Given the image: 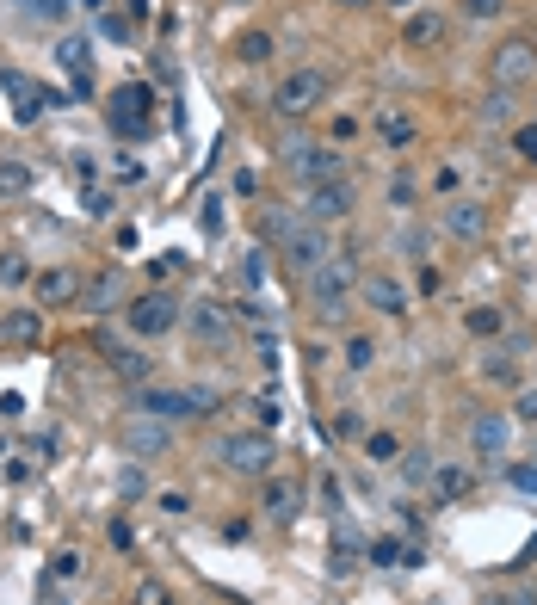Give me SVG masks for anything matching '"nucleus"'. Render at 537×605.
Returning <instances> with one entry per match:
<instances>
[{"label": "nucleus", "instance_id": "49530a36", "mask_svg": "<svg viewBox=\"0 0 537 605\" xmlns=\"http://www.w3.org/2000/svg\"><path fill=\"white\" fill-rule=\"evenodd\" d=\"M420 297H439V266H420Z\"/></svg>", "mask_w": 537, "mask_h": 605}, {"label": "nucleus", "instance_id": "4c0bfd02", "mask_svg": "<svg viewBox=\"0 0 537 605\" xmlns=\"http://www.w3.org/2000/svg\"><path fill=\"white\" fill-rule=\"evenodd\" d=\"M31 19H44V25H62V19H68V0H31Z\"/></svg>", "mask_w": 537, "mask_h": 605}, {"label": "nucleus", "instance_id": "a878e982", "mask_svg": "<svg viewBox=\"0 0 537 605\" xmlns=\"http://www.w3.org/2000/svg\"><path fill=\"white\" fill-rule=\"evenodd\" d=\"M402 439L396 433H365V457H371V464H402Z\"/></svg>", "mask_w": 537, "mask_h": 605}, {"label": "nucleus", "instance_id": "f704fd0d", "mask_svg": "<svg viewBox=\"0 0 537 605\" xmlns=\"http://www.w3.org/2000/svg\"><path fill=\"white\" fill-rule=\"evenodd\" d=\"M118 494H124V501H136V494H149V476H142L136 464H130V470H118Z\"/></svg>", "mask_w": 537, "mask_h": 605}, {"label": "nucleus", "instance_id": "1a4fd4ad", "mask_svg": "<svg viewBox=\"0 0 537 605\" xmlns=\"http://www.w3.org/2000/svg\"><path fill=\"white\" fill-rule=\"evenodd\" d=\"M358 210V192H352V180H328V186H309V198H303V217L309 223H346Z\"/></svg>", "mask_w": 537, "mask_h": 605}, {"label": "nucleus", "instance_id": "3c124183", "mask_svg": "<svg viewBox=\"0 0 537 605\" xmlns=\"http://www.w3.org/2000/svg\"><path fill=\"white\" fill-rule=\"evenodd\" d=\"M334 7H352L358 13V7H377V0H334Z\"/></svg>", "mask_w": 537, "mask_h": 605}, {"label": "nucleus", "instance_id": "473e14b6", "mask_svg": "<svg viewBox=\"0 0 537 605\" xmlns=\"http://www.w3.org/2000/svg\"><path fill=\"white\" fill-rule=\"evenodd\" d=\"M402 476H408V482H433V457H420V451H402Z\"/></svg>", "mask_w": 537, "mask_h": 605}, {"label": "nucleus", "instance_id": "bb28decb", "mask_svg": "<svg viewBox=\"0 0 537 605\" xmlns=\"http://www.w3.org/2000/svg\"><path fill=\"white\" fill-rule=\"evenodd\" d=\"M31 192V167L25 161H0V198H25Z\"/></svg>", "mask_w": 537, "mask_h": 605}, {"label": "nucleus", "instance_id": "f8f14e48", "mask_svg": "<svg viewBox=\"0 0 537 605\" xmlns=\"http://www.w3.org/2000/svg\"><path fill=\"white\" fill-rule=\"evenodd\" d=\"M149 105H155V93L142 87V81H130V87H118L112 93V124H118V136H149Z\"/></svg>", "mask_w": 537, "mask_h": 605}, {"label": "nucleus", "instance_id": "de8ad7c7", "mask_svg": "<svg viewBox=\"0 0 537 605\" xmlns=\"http://www.w3.org/2000/svg\"><path fill=\"white\" fill-rule=\"evenodd\" d=\"M519 420H537V389H525V396H519Z\"/></svg>", "mask_w": 537, "mask_h": 605}, {"label": "nucleus", "instance_id": "6ab92c4d", "mask_svg": "<svg viewBox=\"0 0 537 605\" xmlns=\"http://www.w3.org/2000/svg\"><path fill=\"white\" fill-rule=\"evenodd\" d=\"M0 340H13V346H38L44 340V309L38 303H19L0 315Z\"/></svg>", "mask_w": 537, "mask_h": 605}, {"label": "nucleus", "instance_id": "c9c22d12", "mask_svg": "<svg viewBox=\"0 0 537 605\" xmlns=\"http://www.w3.org/2000/svg\"><path fill=\"white\" fill-rule=\"evenodd\" d=\"M130 605H173V593H167L161 581H142V587L130 593Z\"/></svg>", "mask_w": 537, "mask_h": 605}, {"label": "nucleus", "instance_id": "ddd939ff", "mask_svg": "<svg viewBox=\"0 0 537 605\" xmlns=\"http://www.w3.org/2000/svg\"><path fill=\"white\" fill-rule=\"evenodd\" d=\"M87 278L75 266H44L38 278H31V297H38V309H62V303H81Z\"/></svg>", "mask_w": 537, "mask_h": 605}, {"label": "nucleus", "instance_id": "864d4df0", "mask_svg": "<svg viewBox=\"0 0 537 605\" xmlns=\"http://www.w3.org/2000/svg\"><path fill=\"white\" fill-rule=\"evenodd\" d=\"M383 7H402V13H414V0H383Z\"/></svg>", "mask_w": 537, "mask_h": 605}, {"label": "nucleus", "instance_id": "f03ea898", "mask_svg": "<svg viewBox=\"0 0 537 605\" xmlns=\"http://www.w3.org/2000/svg\"><path fill=\"white\" fill-rule=\"evenodd\" d=\"M217 464L229 476H272L278 470V445L266 433H223L217 439Z\"/></svg>", "mask_w": 537, "mask_h": 605}, {"label": "nucleus", "instance_id": "dca6fc26", "mask_svg": "<svg viewBox=\"0 0 537 605\" xmlns=\"http://www.w3.org/2000/svg\"><path fill=\"white\" fill-rule=\"evenodd\" d=\"M136 408L155 420H198L192 414V389H136Z\"/></svg>", "mask_w": 537, "mask_h": 605}, {"label": "nucleus", "instance_id": "72a5a7b5", "mask_svg": "<svg viewBox=\"0 0 537 605\" xmlns=\"http://www.w3.org/2000/svg\"><path fill=\"white\" fill-rule=\"evenodd\" d=\"M457 7H463V19H500L507 0H457Z\"/></svg>", "mask_w": 537, "mask_h": 605}, {"label": "nucleus", "instance_id": "2f4dec72", "mask_svg": "<svg viewBox=\"0 0 537 605\" xmlns=\"http://www.w3.org/2000/svg\"><path fill=\"white\" fill-rule=\"evenodd\" d=\"M334 439H358V445H365V420H358L352 408H340L334 414Z\"/></svg>", "mask_w": 537, "mask_h": 605}, {"label": "nucleus", "instance_id": "b1692460", "mask_svg": "<svg viewBox=\"0 0 537 605\" xmlns=\"http://www.w3.org/2000/svg\"><path fill=\"white\" fill-rule=\"evenodd\" d=\"M272 50H278V38H272V31H241V38H235V56L247 62V68H260V62H272Z\"/></svg>", "mask_w": 537, "mask_h": 605}, {"label": "nucleus", "instance_id": "79ce46f5", "mask_svg": "<svg viewBox=\"0 0 537 605\" xmlns=\"http://www.w3.org/2000/svg\"><path fill=\"white\" fill-rule=\"evenodd\" d=\"M519 494H537V464H513V476H507Z\"/></svg>", "mask_w": 537, "mask_h": 605}, {"label": "nucleus", "instance_id": "5fc2aeb1", "mask_svg": "<svg viewBox=\"0 0 537 605\" xmlns=\"http://www.w3.org/2000/svg\"><path fill=\"white\" fill-rule=\"evenodd\" d=\"M513 605H537V593H513Z\"/></svg>", "mask_w": 537, "mask_h": 605}, {"label": "nucleus", "instance_id": "4be33fe9", "mask_svg": "<svg viewBox=\"0 0 537 605\" xmlns=\"http://www.w3.org/2000/svg\"><path fill=\"white\" fill-rule=\"evenodd\" d=\"M371 124H377V136L389 142V149H414V136H420V124L402 112V105H383V112H377Z\"/></svg>", "mask_w": 537, "mask_h": 605}, {"label": "nucleus", "instance_id": "7c9ffc66", "mask_svg": "<svg viewBox=\"0 0 537 605\" xmlns=\"http://www.w3.org/2000/svg\"><path fill=\"white\" fill-rule=\"evenodd\" d=\"M31 278H38V272H31L19 254H0V284H31Z\"/></svg>", "mask_w": 537, "mask_h": 605}, {"label": "nucleus", "instance_id": "603ef678", "mask_svg": "<svg viewBox=\"0 0 537 605\" xmlns=\"http://www.w3.org/2000/svg\"><path fill=\"white\" fill-rule=\"evenodd\" d=\"M482 605H513V593H494V599H482Z\"/></svg>", "mask_w": 537, "mask_h": 605}, {"label": "nucleus", "instance_id": "c85d7f7f", "mask_svg": "<svg viewBox=\"0 0 537 605\" xmlns=\"http://www.w3.org/2000/svg\"><path fill=\"white\" fill-rule=\"evenodd\" d=\"M476 112H482V124H507V118H513V99H507V87L482 93V105H476Z\"/></svg>", "mask_w": 537, "mask_h": 605}, {"label": "nucleus", "instance_id": "6e6d98bb", "mask_svg": "<svg viewBox=\"0 0 537 605\" xmlns=\"http://www.w3.org/2000/svg\"><path fill=\"white\" fill-rule=\"evenodd\" d=\"M531 44H537V38H531Z\"/></svg>", "mask_w": 537, "mask_h": 605}, {"label": "nucleus", "instance_id": "f257e3e1", "mask_svg": "<svg viewBox=\"0 0 537 605\" xmlns=\"http://www.w3.org/2000/svg\"><path fill=\"white\" fill-rule=\"evenodd\" d=\"M358 278H365V272H358L352 254H328V260L303 278L309 284V309L321 315V322H340V315L358 303Z\"/></svg>", "mask_w": 537, "mask_h": 605}, {"label": "nucleus", "instance_id": "2eb2a0df", "mask_svg": "<svg viewBox=\"0 0 537 605\" xmlns=\"http://www.w3.org/2000/svg\"><path fill=\"white\" fill-rule=\"evenodd\" d=\"M445 31H451V25H445L439 7H414V13L402 19V44H408V50H439Z\"/></svg>", "mask_w": 537, "mask_h": 605}, {"label": "nucleus", "instance_id": "412c9836", "mask_svg": "<svg viewBox=\"0 0 537 605\" xmlns=\"http://www.w3.org/2000/svg\"><path fill=\"white\" fill-rule=\"evenodd\" d=\"M99 346H105V359H112V371H118L124 383H149V371H155L149 352H130L118 334H99Z\"/></svg>", "mask_w": 537, "mask_h": 605}, {"label": "nucleus", "instance_id": "20e7f679", "mask_svg": "<svg viewBox=\"0 0 537 605\" xmlns=\"http://www.w3.org/2000/svg\"><path fill=\"white\" fill-rule=\"evenodd\" d=\"M315 105H328V75H321V68H291V75L272 87V112L278 118H309Z\"/></svg>", "mask_w": 537, "mask_h": 605}, {"label": "nucleus", "instance_id": "4468645a", "mask_svg": "<svg viewBox=\"0 0 537 605\" xmlns=\"http://www.w3.org/2000/svg\"><path fill=\"white\" fill-rule=\"evenodd\" d=\"M186 322H192V340H204V346H229V340H235L229 309H223V303H210V297H198V303L186 309Z\"/></svg>", "mask_w": 537, "mask_h": 605}, {"label": "nucleus", "instance_id": "0eeeda50", "mask_svg": "<svg viewBox=\"0 0 537 605\" xmlns=\"http://www.w3.org/2000/svg\"><path fill=\"white\" fill-rule=\"evenodd\" d=\"M118 445L136 457V464H149V457L173 451V426L155 420V414H130V420H124V433H118Z\"/></svg>", "mask_w": 537, "mask_h": 605}, {"label": "nucleus", "instance_id": "a19ab883", "mask_svg": "<svg viewBox=\"0 0 537 605\" xmlns=\"http://www.w3.org/2000/svg\"><path fill=\"white\" fill-rule=\"evenodd\" d=\"M112 210H118V198H112V192H87V217H99V223H105Z\"/></svg>", "mask_w": 537, "mask_h": 605}, {"label": "nucleus", "instance_id": "e433bc0d", "mask_svg": "<svg viewBox=\"0 0 537 605\" xmlns=\"http://www.w3.org/2000/svg\"><path fill=\"white\" fill-rule=\"evenodd\" d=\"M99 31H105L112 44H130V38H136V31H130V19H118V13H99Z\"/></svg>", "mask_w": 537, "mask_h": 605}, {"label": "nucleus", "instance_id": "58836bf2", "mask_svg": "<svg viewBox=\"0 0 537 605\" xmlns=\"http://www.w3.org/2000/svg\"><path fill=\"white\" fill-rule=\"evenodd\" d=\"M389 204H396V210L414 204V180H408V173H396V180H389Z\"/></svg>", "mask_w": 537, "mask_h": 605}, {"label": "nucleus", "instance_id": "cd10ccee", "mask_svg": "<svg viewBox=\"0 0 537 605\" xmlns=\"http://www.w3.org/2000/svg\"><path fill=\"white\" fill-rule=\"evenodd\" d=\"M377 365V340L371 334H352L346 340V371H371Z\"/></svg>", "mask_w": 537, "mask_h": 605}, {"label": "nucleus", "instance_id": "5701e85b", "mask_svg": "<svg viewBox=\"0 0 537 605\" xmlns=\"http://www.w3.org/2000/svg\"><path fill=\"white\" fill-rule=\"evenodd\" d=\"M303 513V488L297 482H266V519H297Z\"/></svg>", "mask_w": 537, "mask_h": 605}, {"label": "nucleus", "instance_id": "9d476101", "mask_svg": "<svg viewBox=\"0 0 537 605\" xmlns=\"http://www.w3.org/2000/svg\"><path fill=\"white\" fill-rule=\"evenodd\" d=\"M439 229H445L451 241H482V235H488V204L451 192V198L439 204Z\"/></svg>", "mask_w": 537, "mask_h": 605}, {"label": "nucleus", "instance_id": "7ed1b4c3", "mask_svg": "<svg viewBox=\"0 0 537 605\" xmlns=\"http://www.w3.org/2000/svg\"><path fill=\"white\" fill-rule=\"evenodd\" d=\"M179 322H186V309H179V297H167V291H142V297L124 303V328H130L136 340H161V334H173Z\"/></svg>", "mask_w": 537, "mask_h": 605}, {"label": "nucleus", "instance_id": "f3484780", "mask_svg": "<svg viewBox=\"0 0 537 605\" xmlns=\"http://www.w3.org/2000/svg\"><path fill=\"white\" fill-rule=\"evenodd\" d=\"M81 303H87L93 315H112V309H124V272H118V266L93 272V278H87V291H81Z\"/></svg>", "mask_w": 537, "mask_h": 605}, {"label": "nucleus", "instance_id": "c756f323", "mask_svg": "<svg viewBox=\"0 0 537 605\" xmlns=\"http://www.w3.org/2000/svg\"><path fill=\"white\" fill-rule=\"evenodd\" d=\"M513 155L519 161H537V118L531 124H513Z\"/></svg>", "mask_w": 537, "mask_h": 605}, {"label": "nucleus", "instance_id": "c03bdc74", "mask_svg": "<svg viewBox=\"0 0 537 605\" xmlns=\"http://www.w3.org/2000/svg\"><path fill=\"white\" fill-rule=\"evenodd\" d=\"M62 62H68V68H87V44L68 38V44H62Z\"/></svg>", "mask_w": 537, "mask_h": 605}, {"label": "nucleus", "instance_id": "aec40b11", "mask_svg": "<svg viewBox=\"0 0 537 605\" xmlns=\"http://www.w3.org/2000/svg\"><path fill=\"white\" fill-rule=\"evenodd\" d=\"M433 501L439 507H457V501H470V488H476V470H463V464H433Z\"/></svg>", "mask_w": 537, "mask_h": 605}, {"label": "nucleus", "instance_id": "a18cd8bd", "mask_svg": "<svg viewBox=\"0 0 537 605\" xmlns=\"http://www.w3.org/2000/svg\"><path fill=\"white\" fill-rule=\"evenodd\" d=\"M186 507H192V501H186V494H179V488H167V494H161V513H173V519H179Z\"/></svg>", "mask_w": 537, "mask_h": 605}, {"label": "nucleus", "instance_id": "9b49d317", "mask_svg": "<svg viewBox=\"0 0 537 605\" xmlns=\"http://www.w3.org/2000/svg\"><path fill=\"white\" fill-rule=\"evenodd\" d=\"M488 81L494 87H519V81H537V44L531 38H507L488 62Z\"/></svg>", "mask_w": 537, "mask_h": 605}, {"label": "nucleus", "instance_id": "09e8293b", "mask_svg": "<svg viewBox=\"0 0 537 605\" xmlns=\"http://www.w3.org/2000/svg\"><path fill=\"white\" fill-rule=\"evenodd\" d=\"M124 13H130V19L142 25V19H149V0H124Z\"/></svg>", "mask_w": 537, "mask_h": 605}, {"label": "nucleus", "instance_id": "423d86ee", "mask_svg": "<svg viewBox=\"0 0 537 605\" xmlns=\"http://www.w3.org/2000/svg\"><path fill=\"white\" fill-rule=\"evenodd\" d=\"M284 167H291V180L309 192V186H328V180H346L340 173V155L334 149H321V142H291L284 149Z\"/></svg>", "mask_w": 537, "mask_h": 605}, {"label": "nucleus", "instance_id": "a211bd4d", "mask_svg": "<svg viewBox=\"0 0 537 605\" xmlns=\"http://www.w3.org/2000/svg\"><path fill=\"white\" fill-rule=\"evenodd\" d=\"M507 445H513V420H507V414H476V426H470V451H482V457H507Z\"/></svg>", "mask_w": 537, "mask_h": 605}, {"label": "nucleus", "instance_id": "8fccbe9b", "mask_svg": "<svg viewBox=\"0 0 537 605\" xmlns=\"http://www.w3.org/2000/svg\"><path fill=\"white\" fill-rule=\"evenodd\" d=\"M81 7H87L93 19H99V13H112V7H105V0H81Z\"/></svg>", "mask_w": 537, "mask_h": 605}, {"label": "nucleus", "instance_id": "37998d69", "mask_svg": "<svg viewBox=\"0 0 537 605\" xmlns=\"http://www.w3.org/2000/svg\"><path fill=\"white\" fill-rule=\"evenodd\" d=\"M371 562H402V544H396V538H377V544H371Z\"/></svg>", "mask_w": 537, "mask_h": 605}, {"label": "nucleus", "instance_id": "ea45409f", "mask_svg": "<svg viewBox=\"0 0 537 605\" xmlns=\"http://www.w3.org/2000/svg\"><path fill=\"white\" fill-rule=\"evenodd\" d=\"M482 377H494V383H513V377H519V365H513V359H482Z\"/></svg>", "mask_w": 537, "mask_h": 605}, {"label": "nucleus", "instance_id": "6e6552de", "mask_svg": "<svg viewBox=\"0 0 537 605\" xmlns=\"http://www.w3.org/2000/svg\"><path fill=\"white\" fill-rule=\"evenodd\" d=\"M358 303L377 309V315H389V322H402V315L414 309L408 284H402V278H389V272H365V278H358Z\"/></svg>", "mask_w": 537, "mask_h": 605}, {"label": "nucleus", "instance_id": "39448f33", "mask_svg": "<svg viewBox=\"0 0 537 605\" xmlns=\"http://www.w3.org/2000/svg\"><path fill=\"white\" fill-rule=\"evenodd\" d=\"M272 247H278V266H284V272H297V278H309L321 260L334 254V247H328V229H321V223H309V217H303L291 235H278Z\"/></svg>", "mask_w": 537, "mask_h": 605}, {"label": "nucleus", "instance_id": "393cba45", "mask_svg": "<svg viewBox=\"0 0 537 605\" xmlns=\"http://www.w3.org/2000/svg\"><path fill=\"white\" fill-rule=\"evenodd\" d=\"M463 328H470L476 340H500V334H507V315H500L494 303H476L470 315H463Z\"/></svg>", "mask_w": 537, "mask_h": 605}]
</instances>
